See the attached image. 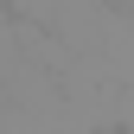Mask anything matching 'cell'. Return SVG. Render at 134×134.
Returning a JSON list of instances; mask_svg holds the SVG:
<instances>
[]
</instances>
